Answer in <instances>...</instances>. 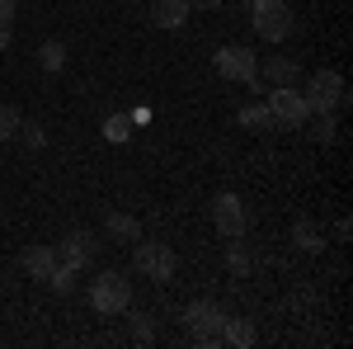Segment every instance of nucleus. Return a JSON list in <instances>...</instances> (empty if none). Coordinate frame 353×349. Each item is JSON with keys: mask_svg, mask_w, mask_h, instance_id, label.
<instances>
[{"mask_svg": "<svg viewBox=\"0 0 353 349\" xmlns=\"http://www.w3.org/2000/svg\"><path fill=\"white\" fill-rule=\"evenodd\" d=\"M221 345H236V349L254 345V321H245V317H226V321H221Z\"/></svg>", "mask_w": 353, "mask_h": 349, "instance_id": "obj_13", "label": "nucleus"}, {"mask_svg": "<svg viewBox=\"0 0 353 349\" xmlns=\"http://www.w3.org/2000/svg\"><path fill=\"white\" fill-rule=\"evenodd\" d=\"M104 232H109L113 241H141V222H137L132 213H109Z\"/></svg>", "mask_w": 353, "mask_h": 349, "instance_id": "obj_15", "label": "nucleus"}, {"mask_svg": "<svg viewBox=\"0 0 353 349\" xmlns=\"http://www.w3.org/2000/svg\"><path fill=\"white\" fill-rule=\"evenodd\" d=\"M212 227H217L226 241H231V236H245L250 217H245V203L236 194H217V198H212Z\"/></svg>", "mask_w": 353, "mask_h": 349, "instance_id": "obj_9", "label": "nucleus"}, {"mask_svg": "<svg viewBox=\"0 0 353 349\" xmlns=\"http://www.w3.org/2000/svg\"><path fill=\"white\" fill-rule=\"evenodd\" d=\"M19 265H24L28 274H33V279H48V274H52V269L61 265V260H57V245H28Z\"/></svg>", "mask_w": 353, "mask_h": 349, "instance_id": "obj_12", "label": "nucleus"}, {"mask_svg": "<svg viewBox=\"0 0 353 349\" xmlns=\"http://www.w3.org/2000/svg\"><path fill=\"white\" fill-rule=\"evenodd\" d=\"M221 0H189V10H217Z\"/></svg>", "mask_w": 353, "mask_h": 349, "instance_id": "obj_27", "label": "nucleus"}, {"mask_svg": "<svg viewBox=\"0 0 353 349\" xmlns=\"http://www.w3.org/2000/svg\"><path fill=\"white\" fill-rule=\"evenodd\" d=\"M10 38H14V28H10V24H0V53L10 48Z\"/></svg>", "mask_w": 353, "mask_h": 349, "instance_id": "obj_26", "label": "nucleus"}, {"mask_svg": "<svg viewBox=\"0 0 353 349\" xmlns=\"http://www.w3.org/2000/svg\"><path fill=\"white\" fill-rule=\"evenodd\" d=\"M132 340H137V345H151V340H156V321H151L146 312H137V317H132Z\"/></svg>", "mask_w": 353, "mask_h": 349, "instance_id": "obj_22", "label": "nucleus"}, {"mask_svg": "<svg viewBox=\"0 0 353 349\" xmlns=\"http://www.w3.org/2000/svg\"><path fill=\"white\" fill-rule=\"evenodd\" d=\"M259 81H264V85H297L301 81V66L292 62V57H278V53H273L269 62L259 66Z\"/></svg>", "mask_w": 353, "mask_h": 349, "instance_id": "obj_11", "label": "nucleus"}, {"mask_svg": "<svg viewBox=\"0 0 353 349\" xmlns=\"http://www.w3.org/2000/svg\"><path fill=\"white\" fill-rule=\"evenodd\" d=\"M301 95H306V109H311V113H334V109L349 100V85H344L339 71H316Z\"/></svg>", "mask_w": 353, "mask_h": 349, "instance_id": "obj_5", "label": "nucleus"}, {"mask_svg": "<svg viewBox=\"0 0 353 349\" xmlns=\"http://www.w3.org/2000/svg\"><path fill=\"white\" fill-rule=\"evenodd\" d=\"M104 137L109 142H128L132 137V113H109L104 118Z\"/></svg>", "mask_w": 353, "mask_h": 349, "instance_id": "obj_17", "label": "nucleus"}, {"mask_svg": "<svg viewBox=\"0 0 353 349\" xmlns=\"http://www.w3.org/2000/svg\"><path fill=\"white\" fill-rule=\"evenodd\" d=\"M226 269H231L236 279H250V255H245L241 236H231V250H226Z\"/></svg>", "mask_w": 353, "mask_h": 349, "instance_id": "obj_19", "label": "nucleus"}, {"mask_svg": "<svg viewBox=\"0 0 353 349\" xmlns=\"http://www.w3.org/2000/svg\"><path fill=\"white\" fill-rule=\"evenodd\" d=\"M137 269L146 279H156V283H170L174 279V250L165 241H141L137 245Z\"/></svg>", "mask_w": 353, "mask_h": 349, "instance_id": "obj_7", "label": "nucleus"}, {"mask_svg": "<svg viewBox=\"0 0 353 349\" xmlns=\"http://www.w3.org/2000/svg\"><path fill=\"white\" fill-rule=\"evenodd\" d=\"M179 321H184L193 345H221V321H226V312H221L217 302H189Z\"/></svg>", "mask_w": 353, "mask_h": 349, "instance_id": "obj_4", "label": "nucleus"}, {"mask_svg": "<svg viewBox=\"0 0 353 349\" xmlns=\"http://www.w3.org/2000/svg\"><path fill=\"white\" fill-rule=\"evenodd\" d=\"M189 0H151V24L156 28H184L189 24Z\"/></svg>", "mask_w": 353, "mask_h": 349, "instance_id": "obj_10", "label": "nucleus"}, {"mask_svg": "<svg viewBox=\"0 0 353 349\" xmlns=\"http://www.w3.org/2000/svg\"><path fill=\"white\" fill-rule=\"evenodd\" d=\"M38 66H43V71H61V66H66V48H61V43H43V48H38Z\"/></svg>", "mask_w": 353, "mask_h": 349, "instance_id": "obj_18", "label": "nucleus"}, {"mask_svg": "<svg viewBox=\"0 0 353 349\" xmlns=\"http://www.w3.org/2000/svg\"><path fill=\"white\" fill-rule=\"evenodd\" d=\"M14 133H19V113L10 104H0V142H10Z\"/></svg>", "mask_w": 353, "mask_h": 349, "instance_id": "obj_23", "label": "nucleus"}, {"mask_svg": "<svg viewBox=\"0 0 353 349\" xmlns=\"http://www.w3.org/2000/svg\"><path fill=\"white\" fill-rule=\"evenodd\" d=\"M334 133H339V118H334V113H316L311 137H316V142H334Z\"/></svg>", "mask_w": 353, "mask_h": 349, "instance_id": "obj_21", "label": "nucleus"}, {"mask_svg": "<svg viewBox=\"0 0 353 349\" xmlns=\"http://www.w3.org/2000/svg\"><path fill=\"white\" fill-rule=\"evenodd\" d=\"M245 5H250V24H254V33H259L264 43H283V38H292L297 15H292L288 0H245Z\"/></svg>", "mask_w": 353, "mask_h": 349, "instance_id": "obj_1", "label": "nucleus"}, {"mask_svg": "<svg viewBox=\"0 0 353 349\" xmlns=\"http://www.w3.org/2000/svg\"><path fill=\"white\" fill-rule=\"evenodd\" d=\"M292 241H297L306 255H316V250H325V232H321L311 217H301V222H292Z\"/></svg>", "mask_w": 353, "mask_h": 349, "instance_id": "obj_14", "label": "nucleus"}, {"mask_svg": "<svg viewBox=\"0 0 353 349\" xmlns=\"http://www.w3.org/2000/svg\"><path fill=\"white\" fill-rule=\"evenodd\" d=\"M19 133H24V147H33V151L48 142V137H43V128H38V123H24V118H19Z\"/></svg>", "mask_w": 353, "mask_h": 349, "instance_id": "obj_24", "label": "nucleus"}, {"mask_svg": "<svg viewBox=\"0 0 353 349\" xmlns=\"http://www.w3.org/2000/svg\"><path fill=\"white\" fill-rule=\"evenodd\" d=\"M90 307L99 317H118L132 307V283L118 269H99V279H90Z\"/></svg>", "mask_w": 353, "mask_h": 349, "instance_id": "obj_2", "label": "nucleus"}, {"mask_svg": "<svg viewBox=\"0 0 353 349\" xmlns=\"http://www.w3.org/2000/svg\"><path fill=\"white\" fill-rule=\"evenodd\" d=\"M217 76H221V81L250 85L254 76H259V62H254V53H250V48L231 43V48H221V53H217Z\"/></svg>", "mask_w": 353, "mask_h": 349, "instance_id": "obj_8", "label": "nucleus"}, {"mask_svg": "<svg viewBox=\"0 0 353 349\" xmlns=\"http://www.w3.org/2000/svg\"><path fill=\"white\" fill-rule=\"evenodd\" d=\"M48 283H52V293H76V269H66V265H57L52 274H48Z\"/></svg>", "mask_w": 353, "mask_h": 349, "instance_id": "obj_20", "label": "nucleus"}, {"mask_svg": "<svg viewBox=\"0 0 353 349\" xmlns=\"http://www.w3.org/2000/svg\"><path fill=\"white\" fill-rule=\"evenodd\" d=\"M57 260H61L66 269H76V274L90 269L94 260H99V236H94V232H66L61 245H57Z\"/></svg>", "mask_w": 353, "mask_h": 349, "instance_id": "obj_6", "label": "nucleus"}, {"mask_svg": "<svg viewBox=\"0 0 353 349\" xmlns=\"http://www.w3.org/2000/svg\"><path fill=\"white\" fill-rule=\"evenodd\" d=\"M264 95H269L264 104L273 113V128H306L311 109H306V95H301L297 85H269Z\"/></svg>", "mask_w": 353, "mask_h": 349, "instance_id": "obj_3", "label": "nucleus"}, {"mask_svg": "<svg viewBox=\"0 0 353 349\" xmlns=\"http://www.w3.org/2000/svg\"><path fill=\"white\" fill-rule=\"evenodd\" d=\"M14 15H19V5L14 0H0V24H14Z\"/></svg>", "mask_w": 353, "mask_h": 349, "instance_id": "obj_25", "label": "nucleus"}, {"mask_svg": "<svg viewBox=\"0 0 353 349\" xmlns=\"http://www.w3.org/2000/svg\"><path fill=\"white\" fill-rule=\"evenodd\" d=\"M241 128L269 133V128H273V113H269V104H245V109H241Z\"/></svg>", "mask_w": 353, "mask_h": 349, "instance_id": "obj_16", "label": "nucleus"}]
</instances>
